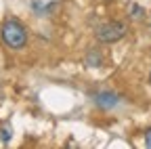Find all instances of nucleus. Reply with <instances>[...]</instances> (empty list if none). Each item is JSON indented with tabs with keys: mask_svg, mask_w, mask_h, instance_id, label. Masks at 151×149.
I'll return each instance as SVG.
<instances>
[{
	"mask_svg": "<svg viewBox=\"0 0 151 149\" xmlns=\"http://www.w3.org/2000/svg\"><path fill=\"white\" fill-rule=\"evenodd\" d=\"M149 82H151V73H149Z\"/></svg>",
	"mask_w": 151,
	"mask_h": 149,
	"instance_id": "8",
	"label": "nucleus"
},
{
	"mask_svg": "<svg viewBox=\"0 0 151 149\" xmlns=\"http://www.w3.org/2000/svg\"><path fill=\"white\" fill-rule=\"evenodd\" d=\"M84 63H86L88 67H101V65H103V57H101V53H99V50H94V48H92V50H88Z\"/></svg>",
	"mask_w": 151,
	"mask_h": 149,
	"instance_id": "4",
	"label": "nucleus"
},
{
	"mask_svg": "<svg viewBox=\"0 0 151 149\" xmlns=\"http://www.w3.org/2000/svg\"><path fill=\"white\" fill-rule=\"evenodd\" d=\"M130 17H132V19H143V17H145V11L141 9V6H137V4H130Z\"/></svg>",
	"mask_w": 151,
	"mask_h": 149,
	"instance_id": "5",
	"label": "nucleus"
},
{
	"mask_svg": "<svg viewBox=\"0 0 151 149\" xmlns=\"http://www.w3.org/2000/svg\"><path fill=\"white\" fill-rule=\"evenodd\" d=\"M128 34V25L124 21H111V23H103L101 27H97V40L103 44H113L122 40Z\"/></svg>",
	"mask_w": 151,
	"mask_h": 149,
	"instance_id": "2",
	"label": "nucleus"
},
{
	"mask_svg": "<svg viewBox=\"0 0 151 149\" xmlns=\"http://www.w3.org/2000/svg\"><path fill=\"white\" fill-rule=\"evenodd\" d=\"M118 103H120V97L111 90H101L94 95V105L101 107V109H113Z\"/></svg>",
	"mask_w": 151,
	"mask_h": 149,
	"instance_id": "3",
	"label": "nucleus"
},
{
	"mask_svg": "<svg viewBox=\"0 0 151 149\" xmlns=\"http://www.w3.org/2000/svg\"><path fill=\"white\" fill-rule=\"evenodd\" d=\"M11 137H13L11 126H2V128H0V141H2V143H9V141H11Z\"/></svg>",
	"mask_w": 151,
	"mask_h": 149,
	"instance_id": "6",
	"label": "nucleus"
},
{
	"mask_svg": "<svg viewBox=\"0 0 151 149\" xmlns=\"http://www.w3.org/2000/svg\"><path fill=\"white\" fill-rule=\"evenodd\" d=\"M145 145H147V147H151V126L145 130Z\"/></svg>",
	"mask_w": 151,
	"mask_h": 149,
	"instance_id": "7",
	"label": "nucleus"
},
{
	"mask_svg": "<svg viewBox=\"0 0 151 149\" xmlns=\"http://www.w3.org/2000/svg\"><path fill=\"white\" fill-rule=\"evenodd\" d=\"M0 38L9 48H23L27 44V30L19 23L17 19H6L2 25H0Z\"/></svg>",
	"mask_w": 151,
	"mask_h": 149,
	"instance_id": "1",
	"label": "nucleus"
}]
</instances>
